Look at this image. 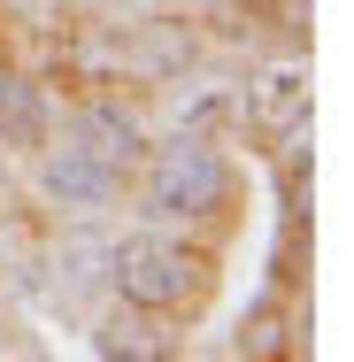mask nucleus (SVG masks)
I'll return each mask as SVG.
<instances>
[{"label": "nucleus", "instance_id": "nucleus-6", "mask_svg": "<svg viewBox=\"0 0 354 362\" xmlns=\"http://www.w3.org/2000/svg\"><path fill=\"white\" fill-rule=\"evenodd\" d=\"M8 146H23V154L47 146V108H39V93H31L23 77L0 70V154H8Z\"/></svg>", "mask_w": 354, "mask_h": 362}, {"label": "nucleus", "instance_id": "nucleus-7", "mask_svg": "<svg viewBox=\"0 0 354 362\" xmlns=\"http://www.w3.org/2000/svg\"><path fill=\"white\" fill-rule=\"evenodd\" d=\"M100 362H170V332H154L139 316H108L100 324Z\"/></svg>", "mask_w": 354, "mask_h": 362}, {"label": "nucleus", "instance_id": "nucleus-2", "mask_svg": "<svg viewBox=\"0 0 354 362\" xmlns=\"http://www.w3.org/2000/svg\"><path fill=\"white\" fill-rule=\"evenodd\" d=\"M146 216H216L231 193V170L201 132H177L170 146H146Z\"/></svg>", "mask_w": 354, "mask_h": 362}, {"label": "nucleus", "instance_id": "nucleus-3", "mask_svg": "<svg viewBox=\"0 0 354 362\" xmlns=\"http://www.w3.org/2000/svg\"><path fill=\"white\" fill-rule=\"evenodd\" d=\"M70 146H77V154H93V162H100L116 185H124V177L146 162V132H139V116H131V108H116V100H93V108H77Z\"/></svg>", "mask_w": 354, "mask_h": 362}, {"label": "nucleus", "instance_id": "nucleus-5", "mask_svg": "<svg viewBox=\"0 0 354 362\" xmlns=\"http://www.w3.org/2000/svg\"><path fill=\"white\" fill-rule=\"evenodd\" d=\"M39 185H47V201H62V209H100V201L116 193V177H108L93 154H77V146H54V154L39 162Z\"/></svg>", "mask_w": 354, "mask_h": 362}, {"label": "nucleus", "instance_id": "nucleus-4", "mask_svg": "<svg viewBox=\"0 0 354 362\" xmlns=\"http://www.w3.org/2000/svg\"><path fill=\"white\" fill-rule=\"evenodd\" d=\"M247 116H254V132H270V139H300V124H308V77L278 62V70H262L247 85Z\"/></svg>", "mask_w": 354, "mask_h": 362}, {"label": "nucleus", "instance_id": "nucleus-1", "mask_svg": "<svg viewBox=\"0 0 354 362\" xmlns=\"http://www.w3.org/2000/svg\"><path fill=\"white\" fill-rule=\"evenodd\" d=\"M108 278L116 293L146 308V316H185V308H201V293H208V255H193V247H177V239H162V231H131L124 247H108Z\"/></svg>", "mask_w": 354, "mask_h": 362}]
</instances>
